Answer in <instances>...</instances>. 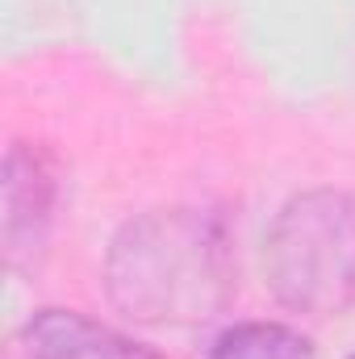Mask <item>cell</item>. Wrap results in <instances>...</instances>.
I'll return each instance as SVG.
<instances>
[{
	"instance_id": "6da1fadb",
	"label": "cell",
	"mask_w": 355,
	"mask_h": 359,
	"mask_svg": "<svg viewBox=\"0 0 355 359\" xmlns=\"http://www.w3.org/2000/svg\"><path fill=\"white\" fill-rule=\"evenodd\" d=\"M109 301L147 326H196L234 292L230 234L205 209H151L126 222L105 259Z\"/></svg>"
},
{
	"instance_id": "7a4b0ae2",
	"label": "cell",
	"mask_w": 355,
	"mask_h": 359,
	"mask_svg": "<svg viewBox=\"0 0 355 359\" xmlns=\"http://www.w3.org/2000/svg\"><path fill=\"white\" fill-rule=\"evenodd\" d=\"M264 280L272 297L309 318L355 305V196L314 188L293 196L264 234Z\"/></svg>"
},
{
	"instance_id": "3957f363",
	"label": "cell",
	"mask_w": 355,
	"mask_h": 359,
	"mask_svg": "<svg viewBox=\"0 0 355 359\" xmlns=\"http://www.w3.org/2000/svg\"><path fill=\"white\" fill-rule=\"evenodd\" d=\"M55 196L59 180L51 155L34 142H13L4 155V255L13 268H34V255L46 247Z\"/></svg>"
},
{
	"instance_id": "277c9868",
	"label": "cell",
	"mask_w": 355,
	"mask_h": 359,
	"mask_svg": "<svg viewBox=\"0 0 355 359\" xmlns=\"http://www.w3.org/2000/svg\"><path fill=\"white\" fill-rule=\"evenodd\" d=\"M21 343L29 359H163L147 343L76 309H38L21 326Z\"/></svg>"
},
{
	"instance_id": "5b68a950",
	"label": "cell",
	"mask_w": 355,
	"mask_h": 359,
	"mask_svg": "<svg viewBox=\"0 0 355 359\" xmlns=\"http://www.w3.org/2000/svg\"><path fill=\"white\" fill-rule=\"evenodd\" d=\"M209 359H318L314 343L284 322H239L217 334Z\"/></svg>"
},
{
	"instance_id": "8992f818",
	"label": "cell",
	"mask_w": 355,
	"mask_h": 359,
	"mask_svg": "<svg viewBox=\"0 0 355 359\" xmlns=\"http://www.w3.org/2000/svg\"><path fill=\"white\" fill-rule=\"evenodd\" d=\"M351 359H355V355H351Z\"/></svg>"
}]
</instances>
